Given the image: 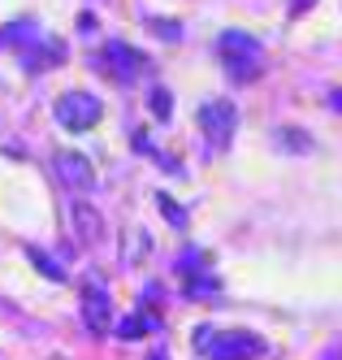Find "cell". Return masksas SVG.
Wrapping results in <instances>:
<instances>
[{
	"label": "cell",
	"mask_w": 342,
	"mask_h": 360,
	"mask_svg": "<svg viewBox=\"0 0 342 360\" xmlns=\"http://www.w3.org/2000/svg\"><path fill=\"white\" fill-rule=\"evenodd\" d=\"M52 113H57V122L65 126V131L83 135V131H91V126L100 122L104 105H100V100H96L91 91H65V96H57V105H52Z\"/></svg>",
	"instance_id": "cell-1"
},
{
	"label": "cell",
	"mask_w": 342,
	"mask_h": 360,
	"mask_svg": "<svg viewBox=\"0 0 342 360\" xmlns=\"http://www.w3.org/2000/svg\"><path fill=\"white\" fill-rule=\"evenodd\" d=\"M199 131L208 135V143L213 148H225L234 139V131H239V109H234V100H208V105H199Z\"/></svg>",
	"instance_id": "cell-2"
},
{
	"label": "cell",
	"mask_w": 342,
	"mask_h": 360,
	"mask_svg": "<svg viewBox=\"0 0 342 360\" xmlns=\"http://www.w3.org/2000/svg\"><path fill=\"white\" fill-rule=\"evenodd\" d=\"M100 61H104V74H109V79H117V83H130V79H139V74L147 70V57L139 53V48L121 44V39H109V44H104Z\"/></svg>",
	"instance_id": "cell-3"
},
{
	"label": "cell",
	"mask_w": 342,
	"mask_h": 360,
	"mask_svg": "<svg viewBox=\"0 0 342 360\" xmlns=\"http://www.w3.org/2000/svg\"><path fill=\"white\" fill-rule=\"evenodd\" d=\"M52 165H57V174H61V183L65 187H74V191H91L96 187V169H91V161L83 157V152H57V157H52Z\"/></svg>",
	"instance_id": "cell-4"
},
{
	"label": "cell",
	"mask_w": 342,
	"mask_h": 360,
	"mask_svg": "<svg viewBox=\"0 0 342 360\" xmlns=\"http://www.w3.org/2000/svg\"><path fill=\"white\" fill-rule=\"evenodd\" d=\"M260 352H265V339L247 334V330H225L213 343V360H247V356H260Z\"/></svg>",
	"instance_id": "cell-5"
},
{
	"label": "cell",
	"mask_w": 342,
	"mask_h": 360,
	"mask_svg": "<svg viewBox=\"0 0 342 360\" xmlns=\"http://www.w3.org/2000/svg\"><path fill=\"white\" fill-rule=\"evenodd\" d=\"M83 321H87L91 334H109L113 330V300H109V291H104L100 282H91L83 291Z\"/></svg>",
	"instance_id": "cell-6"
},
{
	"label": "cell",
	"mask_w": 342,
	"mask_h": 360,
	"mask_svg": "<svg viewBox=\"0 0 342 360\" xmlns=\"http://www.w3.org/2000/svg\"><path fill=\"white\" fill-rule=\"evenodd\" d=\"M217 48H221L225 61H265V44L247 31H221Z\"/></svg>",
	"instance_id": "cell-7"
},
{
	"label": "cell",
	"mask_w": 342,
	"mask_h": 360,
	"mask_svg": "<svg viewBox=\"0 0 342 360\" xmlns=\"http://www.w3.org/2000/svg\"><path fill=\"white\" fill-rule=\"evenodd\" d=\"M22 61H26V70H31V74L52 70V65H61V61H65V44H61V39H52V35H39L31 48H22Z\"/></svg>",
	"instance_id": "cell-8"
},
{
	"label": "cell",
	"mask_w": 342,
	"mask_h": 360,
	"mask_svg": "<svg viewBox=\"0 0 342 360\" xmlns=\"http://www.w3.org/2000/svg\"><path fill=\"white\" fill-rule=\"evenodd\" d=\"M70 221H74V235L83 239V243H96L104 235V221H100V213L91 209L87 200H74L70 204Z\"/></svg>",
	"instance_id": "cell-9"
},
{
	"label": "cell",
	"mask_w": 342,
	"mask_h": 360,
	"mask_svg": "<svg viewBox=\"0 0 342 360\" xmlns=\"http://www.w3.org/2000/svg\"><path fill=\"white\" fill-rule=\"evenodd\" d=\"M39 39L35 22H9L5 31H0V48H31Z\"/></svg>",
	"instance_id": "cell-10"
},
{
	"label": "cell",
	"mask_w": 342,
	"mask_h": 360,
	"mask_svg": "<svg viewBox=\"0 0 342 360\" xmlns=\"http://www.w3.org/2000/svg\"><path fill=\"white\" fill-rule=\"evenodd\" d=\"M156 326H161V321H156V317H147V313H130V317H121L113 330L121 334V339H139V334H152Z\"/></svg>",
	"instance_id": "cell-11"
},
{
	"label": "cell",
	"mask_w": 342,
	"mask_h": 360,
	"mask_svg": "<svg viewBox=\"0 0 342 360\" xmlns=\"http://www.w3.org/2000/svg\"><path fill=\"white\" fill-rule=\"evenodd\" d=\"M26 261H31V265H35V269H39L44 278H52V282H65V278H70V274H65V269H61L57 261H52L48 252H39V248H26Z\"/></svg>",
	"instance_id": "cell-12"
},
{
	"label": "cell",
	"mask_w": 342,
	"mask_h": 360,
	"mask_svg": "<svg viewBox=\"0 0 342 360\" xmlns=\"http://www.w3.org/2000/svg\"><path fill=\"white\" fill-rule=\"evenodd\" d=\"M260 70H265V61H225V74L234 83H256Z\"/></svg>",
	"instance_id": "cell-13"
},
{
	"label": "cell",
	"mask_w": 342,
	"mask_h": 360,
	"mask_svg": "<svg viewBox=\"0 0 342 360\" xmlns=\"http://www.w3.org/2000/svg\"><path fill=\"white\" fill-rule=\"evenodd\" d=\"M277 148H286V152H312V139L303 131H295V126H282V131H277Z\"/></svg>",
	"instance_id": "cell-14"
},
{
	"label": "cell",
	"mask_w": 342,
	"mask_h": 360,
	"mask_svg": "<svg viewBox=\"0 0 342 360\" xmlns=\"http://www.w3.org/2000/svg\"><path fill=\"white\" fill-rule=\"evenodd\" d=\"M156 209H161V217H165L169 226H178V230H187V213L178 209V200H173V195H165V191H161V195H156Z\"/></svg>",
	"instance_id": "cell-15"
},
{
	"label": "cell",
	"mask_w": 342,
	"mask_h": 360,
	"mask_svg": "<svg viewBox=\"0 0 342 360\" xmlns=\"http://www.w3.org/2000/svg\"><path fill=\"white\" fill-rule=\"evenodd\" d=\"M147 105H152V113L161 117V122H169V113H173V96H169V87H152Z\"/></svg>",
	"instance_id": "cell-16"
},
{
	"label": "cell",
	"mask_w": 342,
	"mask_h": 360,
	"mask_svg": "<svg viewBox=\"0 0 342 360\" xmlns=\"http://www.w3.org/2000/svg\"><path fill=\"white\" fill-rule=\"evenodd\" d=\"M152 31L161 35V39H182V27L173 18H152Z\"/></svg>",
	"instance_id": "cell-17"
},
{
	"label": "cell",
	"mask_w": 342,
	"mask_h": 360,
	"mask_svg": "<svg viewBox=\"0 0 342 360\" xmlns=\"http://www.w3.org/2000/svg\"><path fill=\"white\" fill-rule=\"evenodd\" d=\"M191 339H195V352H204V356H213V339H217V330H213V326H199V330L191 334Z\"/></svg>",
	"instance_id": "cell-18"
},
{
	"label": "cell",
	"mask_w": 342,
	"mask_h": 360,
	"mask_svg": "<svg viewBox=\"0 0 342 360\" xmlns=\"http://www.w3.org/2000/svg\"><path fill=\"white\" fill-rule=\"evenodd\" d=\"M187 291H191V295H213V291H217V278H199V282H191Z\"/></svg>",
	"instance_id": "cell-19"
},
{
	"label": "cell",
	"mask_w": 342,
	"mask_h": 360,
	"mask_svg": "<svg viewBox=\"0 0 342 360\" xmlns=\"http://www.w3.org/2000/svg\"><path fill=\"white\" fill-rule=\"evenodd\" d=\"M329 109H334V113H342V87H334V91H329Z\"/></svg>",
	"instance_id": "cell-20"
},
{
	"label": "cell",
	"mask_w": 342,
	"mask_h": 360,
	"mask_svg": "<svg viewBox=\"0 0 342 360\" xmlns=\"http://www.w3.org/2000/svg\"><path fill=\"white\" fill-rule=\"evenodd\" d=\"M147 360H169V352H165V347H156V352H147Z\"/></svg>",
	"instance_id": "cell-21"
},
{
	"label": "cell",
	"mask_w": 342,
	"mask_h": 360,
	"mask_svg": "<svg viewBox=\"0 0 342 360\" xmlns=\"http://www.w3.org/2000/svg\"><path fill=\"white\" fill-rule=\"evenodd\" d=\"M338 360H342V352H338Z\"/></svg>",
	"instance_id": "cell-22"
}]
</instances>
